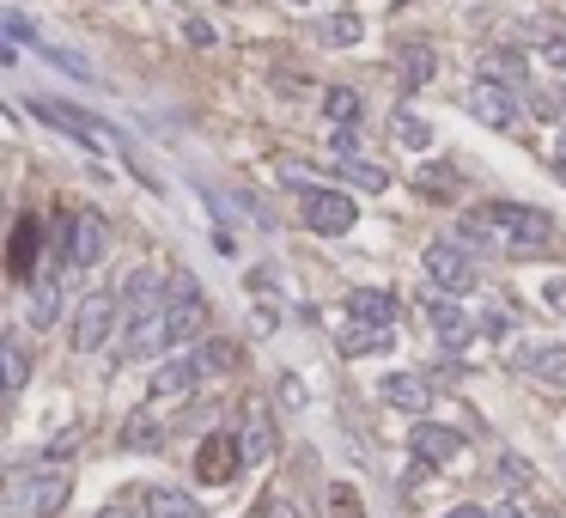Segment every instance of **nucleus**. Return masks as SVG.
<instances>
[{
    "label": "nucleus",
    "instance_id": "nucleus-31",
    "mask_svg": "<svg viewBox=\"0 0 566 518\" xmlns=\"http://www.w3.org/2000/svg\"><path fill=\"white\" fill-rule=\"evenodd\" d=\"M542 306L554 311V318H566V275H554V280H542Z\"/></svg>",
    "mask_w": 566,
    "mask_h": 518
},
{
    "label": "nucleus",
    "instance_id": "nucleus-15",
    "mask_svg": "<svg viewBox=\"0 0 566 518\" xmlns=\"http://www.w3.org/2000/svg\"><path fill=\"white\" fill-rule=\"evenodd\" d=\"M237 445H244V464H268V458H275V421H268L263 403L244 409V433H237Z\"/></svg>",
    "mask_w": 566,
    "mask_h": 518
},
{
    "label": "nucleus",
    "instance_id": "nucleus-12",
    "mask_svg": "<svg viewBox=\"0 0 566 518\" xmlns=\"http://www.w3.org/2000/svg\"><path fill=\"white\" fill-rule=\"evenodd\" d=\"M378 390H384V403L402 409V415H426V409H433V385H426L421 373H390Z\"/></svg>",
    "mask_w": 566,
    "mask_h": 518
},
{
    "label": "nucleus",
    "instance_id": "nucleus-21",
    "mask_svg": "<svg viewBox=\"0 0 566 518\" xmlns=\"http://www.w3.org/2000/svg\"><path fill=\"white\" fill-rule=\"evenodd\" d=\"M37 213H19V227H13V275L25 280L31 275V256H37Z\"/></svg>",
    "mask_w": 566,
    "mask_h": 518
},
{
    "label": "nucleus",
    "instance_id": "nucleus-1",
    "mask_svg": "<svg viewBox=\"0 0 566 518\" xmlns=\"http://www.w3.org/2000/svg\"><path fill=\"white\" fill-rule=\"evenodd\" d=\"M463 239H506L512 251H542L554 239L548 213L518 208V201H488V208L463 213Z\"/></svg>",
    "mask_w": 566,
    "mask_h": 518
},
{
    "label": "nucleus",
    "instance_id": "nucleus-33",
    "mask_svg": "<svg viewBox=\"0 0 566 518\" xmlns=\"http://www.w3.org/2000/svg\"><path fill=\"white\" fill-rule=\"evenodd\" d=\"M354 153H359L354 129H335V134H330V159H354Z\"/></svg>",
    "mask_w": 566,
    "mask_h": 518
},
{
    "label": "nucleus",
    "instance_id": "nucleus-4",
    "mask_svg": "<svg viewBox=\"0 0 566 518\" xmlns=\"http://www.w3.org/2000/svg\"><path fill=\"white\" fill-rule=\"evenodd\" d=\"M359 208L354 196H342V189H304V227L323 232V239H342V232H354Z\"/></svg>",
    "mask_w": 566,
    "mask_h": 518
},
{
    "label": "nucleus",
    "instance_id": "nucleus-20",
    "mask_svg": "<svg viewBox=\"0 0 566 518\" xmlns=\"http://www.w3.org/2000/svg\"><path fill=\"white\" fill-rule=\"evenodd\" d=\"M384 348H396V330H366V323L342 330V354H347V360H359V354H384Z\"/></svg>",
    "mask_w": 566,
    "mask_h": 518
},
{
    "label": "nucleus",
    "instance_id": "nucleus-28",
    "mask_svg": "<svg viewBox=\"0 0 566 518\" xmlns=\"http://www.w3.org/2000/svg\"><path fill=\"white\" fill-rule=\"evenodd\" d=\"M390 134H396V141H409V146H433V129H426L421 117H409V110L390 117Z\"/></svg>",
    "mask_w": 566,
    "mask_h": 518
},
{
    "label": "nucleus",
    "instance_id": "nucleus-2",
    "mask_svg": "<svg viewBox=\"0 0 566 518\" xmlns=\"http://www.w3.org/2000/svg\"><path fill=\"white\" fill-rule=\"evenodd\" d=\"M208 323V299H201L196 275H177L171 293H165V342H196V330Z\"/></svg>",
    "mask_w": 566,
    "mask_h": 518
},
{
    "label": "nucleus",
    "instance_id": "nucleus-6",
    "mask_svg": "<svg viewBox=\"0 0 566 518\" xmlns=\"http://www.w3.org/2000/svg\"><path fill=\"white\" fill-rule=\"evenodd\" d=\"M31 117H43L49 129H62V134H74L86 153H104L110 146V129H98L86 110H74V104H55V98H31Z\"/></svg>",
    "mask_w": 566,
    "mask_h": 518
},
{
    "label": "nucleus",
    "instance_id": "nucleus-10",
    "mask_svg": "<svg viewBox=\"0 0 566 518\" xmlns=\"http://www.w3.org/2000/svg\"><path fill=\"white\" fill-rule=\"evenodd\" d=\"M104 251H110V227L98 220V213H74V227H67V263L92 268Z\"/></svg>",
    "mask_w": 566,
    "mask_h": 518
},
{
    "label": "nucleus",
    "instance_id": "nucleus-7",
    "mask_svg": "<svg viewBox=\"0 0 566 518\" xmlns=\"http://www.w3.org/2000/svg\"><path fill=\"white\" fill-rule=\"evenodd\" d=\"M237 470H244V445H237V433H208V439L196 445V476L208 482V488L232 482Z\"/></svg>",
    "mask_w": 566,
    "mask_h": 518
},
{
    "label": "nucleus",
    "instance_id": "nucleus-34",
    "mask_svg": "<svg viewBox=\"0 0 566 518\" xmlns=\"http://www.w3.org/2000/svg\"><path fill=\"white\" fill-rule=\"evenodd\" d=\"M184 37L196 43V49H213V25H208V19H184Z\"/></svg>",
    "mask_w": 566,
    "mask_h": 518
},
{
    "label": "nucleus",
    "instance_id": "nucleus-25",
    "mask_svg": "<svg viewBox=\"0 0 566 518\" xmlns=\"http://www.w3.org/2000/svg\"><path fill=\"white\" fill-rule=\"evenodd\" d=\"M122 445H129V452H153V445H158V421L129 415V427H122Z\"/></svg>",
    "mask_w": 566,
    "mask_h": 518
},
{
    "label": "nucleus",
    "instance_id": "nucleus-14",
    "mask_svg": "<svg viewBox=\"0 0 566 518\" xmlns=\"http://www.w3.org/2000/svg\"><path fill=\"white\" fill-rule=\"evenodd\" d=\"M469 110L488 122V129H512V122H518V104H512V92H506L500 80H481V86H475V92H469Z\"/></svg>",
    "mask_w": 566,
    "mask_h": 518
},
{
    "label": "nucleus",
    "instance_id": "nucleus-29",
    "mask_svg": "<svg viewBox=\"0 0 566 518\" xmlns=\"http://www.w3.org/2000/svg\"><path fill=\"white\" fill-rule=\"evenodd\" d=\"M330 518H366V506H359V494L347 488V482H335V488H330Z\"/></svg>",
    "mask_w": 566,
    "mask_h": 518
},
{
    "label": "nucleus",
    "instance_id": "nucleus-38",
    "mask_svg": "<svg viewBox=\"0 0 566 518\" xmlns=\"http://www.w3.org/2000/svg\"><path fill=\"white\" fill-rule=\"evenodd\" d=\"M263 518H299V506H287V500H268V513Z\"/></svg>",
    "mask_w": 566,
    "mask_h": 518
},
{
    "label": "nucleus",
    "instance_id": "nucleus-22",
    "mask_svg": "<svg viewBox=\"0 0 566 518\" xmlns=\"http://www.w3.org/2000/svg\"><path fill=\"white\" fill-rule=\"evenodd\" d=\"M0 366H7V397H19V390H25V378H31L25 342H0Z\"/></svg>",
    "mask_w": 566,
    "mask_h": 518
},
{
    "label": "nucleus",
    "instance_id": "nucleus-42",
    "mask_svg": "<svg viewBox=\"0 0 566 518\" xmlns=\"http://www.w3.org/2000/svg\"><path fill=\"white\" fill-rule=\"evenodd\" d=\"M561 165H566V141H561Z\"/></svg>",
    "mask_w": 566,
    "mask_h": 518
},
{
    "label": "nucleus",
    "instance_id": "nucleus-8",
    "mask_svg": "<svg viewBox=\"0 0 566 518\" xmlns=\"http://www.w3.org/2000/svg\"><path fill=\"white\" fill-rule=\"evenodd\" d=\"M426 275L439 280V293H475V256L463 244H426Z\"/></svg>",
    "mask_w": 566,
    "mask_h": 518
},
{
    "label": "nucleus",
    "instance_id": "nucleus-32",
    "mask_svg": "<svg viewBox=\"0 0 566 518\" xmlns=\"http://www.w3.org/2000/svg\"><path fill=\"white\" fill-rule=\"evenodd\" d=\"M43 55H49V62H55V67H67V74H79V80H86V74H92V67L79 62V55H74V49H55V43H43Z\"/></svg>",
    "mask_w": 566,
    "mask_h": 518
},
{
    "label": "nucleus",
    "instance_id": "nucleus-39",
    "mask_svg": "<svg viewBox=\"0 0 566 518\" xmlns=\"http://www.w3.org/2000/svg\"><path fill=\"white\" fill-rule=\"evenodd\" d=\"M542 55H548L554 67H566V37H554V43H548V49H542Z\"/></svg>",
    "mask_w": 566,
    "mask_h": 518
},
{
    "label": "nucleus",
    "instance_id": "nucleus-27",
    "mask_svg": "<svg viewBox=\"0 0 566 518\" xmlns=\"http://www.w3.org/2000/svg\"><path fill=\"white\" fill-rule=\"evenodd\" d=\"M196 360H201V373H232V366H237V342H208Z\"/></svg>",
    "mask_w": 566,
    "mask_h": 518
},
{
    "label": "nucleus",
    "instance_id": "nucleus-26",
    "mask_svg": "<svg viewBox=\"0 0 566 518\" xmlns=\"http://www.w3.org/2000/svg\"><path fill=\"white\" fill-rule=\"evenodd\" d=\"M323 117H330V122H354L359 117V92H347V86L323 92Z\"/></svg>",
    "mask_w": 566,
    "mask_h": 518
},
{
    "label": "nucleus",
    "instance_id": "nucleus-5",
    "mask_svg": "<svg viewBox=\"0 0 566 518\" xmlns=\"http://www.w3.org/2000/svg\"><path fill=\"white\" fill-rule=\"evenodd\" d=\"M62 500H67V470H31V476H13V513L49 518Z\"/></svg>",
    "mask_w": 566,
    "mask_h": 518
},
{
    "label": "nucleus",
    "instance_id": "nucleus-36",
    "mask_svg": "<svg viewBox=\"0 0 566 518\" xmlns=\"http://www.w3.org/2000/svg\"><path fill=\"white\" fill-rule=\"evenodd\" d=\"M74 445H79V427H67V433H62V439H55L49 452H55V458H67V452H74Z\"/></svg>",
    "mask_w": 566,
    "mask_h": 518
},
{
    "label": "nucleus",
    "instance_id": "nucleus-18",
    "mask_svg": "<svg viewBox=\"0 0 566 518\" xmlns=\"http://www.w3.org/2000/svg\"><path fill=\"white\" fill-rule=\"evenodd\" d=\"M146 518H201V500L184 488H146Z\"/></svg>",
    "mask_w": 566,
    "mask_h": 518
},
{
    "label": "nucleus",
    "instance_id": "nucleus-44",
    "mask_svg": "<svg viewBox=\"0 0 566 518\" xmlns=\"http://www.w3.org/2000/svg\"><path fill=\"white\" fill-rule=\"evenodd\" d=\"M542 518H548V513H542Z\"/></svg>",
    "mask_w": 566,
    "mask_h": 518
},
{
    "label": "nucleus",
    "instance_id": "nucleus-43",
    "mask_svg": "<svg viewBox=\"0 0 566 518\" xmlns=\"http://www.w3.org/2000/svg\"><path fill=\"white\" fill-rule=\"evenodd\" d=\"M292 7H299V0H292Z\"/></svg>",
    "mask_w": 566,
    "mask_h": 518
},
{
    "label": "nucleus",
    "instance_id": "nucleus-40",
    "mask_svg": "<svg viewBox=\"0 0 566 518\" xmlns=\"http://www.w3.org/2000/svg\"><path fill=\"white\" fill-rule=\"evenodd\" d=\"M500 518H530V513H524L518 500H506V506H500ZM536 518H542V513H536Z\"/></svg>",
    "mask_w": 566,
    "mask_h": 518
},
{
    "label": "nucleus",
    "instance_id": "nucleus-24",
    "mask_svg": "<svg viewBox=\"0 0 566 518\" xmlns=\"http://www.w3.org/2000/svg\"><path fill=\"white\" fill-rule=\"evenodd\" d=\"M55 318H62V287H55V280H43L37 299H31V323H37V330H49Z\"/></svg>",
    "mask_w": 566,
    "mask_h": 518
},
{
    "label": "nucleus",
    "instance_id": "nucleus-3",
    "mask_svg": "<svg viewBox=\"0 0 566 518\" xmlns=\"http://www.w3.org/2000/svg\"><path fill=\"white\" fill-rule=\"evenodd\" d=\"M116 318H122L116 293H86V306H79V318H74V348L79 354H98V348L110 342V330H116Z\"/></svg>",
    "mask_w": 566,
    "mask_h": 518
},
{
    "label": "nucleus",
    "instance_id": "nucleus-19",
    "mask_svg": "<svg viewBox=\"0 0 566 518\" xmlns=\"http://www.w3.org/2000/svg\"><path fill=\"white\" fill-rule=\"evenodd\" d=\"M524 366H530L536 378H548V385H566V342H542V348H530Z\"/></svg>",
    "mask_w": 566,
    "mask_h": 518
},
{
    "label": "nucleus",
    "instance_id": "nucleus-13",
    "mask_svg": "<svg viewBox=\"0 0 566 518\" xmlns=\"http://www.w3.org/2000/svg\"><path fill=\"white\" fill-rule=\"evenodd\" d=\"M409 445H414V464H426V470L451 464V458L463 452V439L451 433V427H433V421H421V427H414V439H409Z\"/></svg>",
    "mask_w": 566,
    "mask_h": 518
},
{
    "label": "nucleus",
    "instance_id": "nucleus-16",
    "mask_svg": "<svg viewBox=\"0 0 566 518\" xmlns=\"http://www.w3.org/2000/svg\"><path fill=\"white\" fill-rule=\"evenodd\" d=\"M396 74H402V92H421V86L439 74V49H426V43H402V49H396Z\"/></svg>",
    "mask_w": 566,
    "mask_h": 518
},
{
    "label": "nucleus",
    "instance_id": "nucleus-11",
    "mask_svg": "<svg viewBox=\"0 0 566 518\" xmlns=\"http://www.w3.org/2000/svg\"><path fill=\"white\" fill-rule=\"evenodd\" d=\"M396 311H402V299L384 287H354L347 293V318L366 323V330H396Z\"/></svg>",
    "mask_w": 566,
    "mask_h": 518
},
{
    "label": "nucleus",
    "instance_id": "nucleus-37",
    "mask_svg": "<svg viewBox=\"0 0 566 518\" xmlns=\"http://www.w3.org/2000/svg\"><path fill=\"white\" fill-rule=\"evenodd\" d=\"M445 518H500V513H488V506H451Z\"/></svg>",
    "mask_w": 566,
    "mask_h": 518
},
{
    "label": "nucleus",
    "instance_id": "nucleus-30",
    "mask_svg": "<svg viewBox=\"0 0 566 518\" xmlns=\"http://www.w3.org/2000/svg\"><path fill=\"white\" fill-rule=\"evenodd\" d=\"M359 31H366V25H359L354 13H342V19H330V25H323V37H330V43H359Z\"/></svg>",
    "mask_w": 566,
    "mask_h": 518
},
{
    "label": "nucleus",
    "instance_id": "nucleus-23",
    "mask_svg": "<svg viewBox=\"0 0 566 518\" xmlns=\"http://www.w3.org/2000/svg\"><path fill=\"white\" fill-rule=\"evenodd\" d=\"M335 177H342V184H359V189H390V172L359 165V159H335Z\"/></svg>",
    "mask_w": 566,
    "mask_h": 518
},
{
    "label": "nucleus",
    "instance_id": "nucleus-35",
    "mask_svg": "<svg viewBox=\"0 0 566 518\" xmlns=\"http://www.w3.org/2000/svg\"><path fill=\"white\" fill-rule=\"evenodd\" d=\"M488 74H500V80H524V67H518V55H493Z\"/></svg>",
    "mask_w": 566,
    "mask_h": 518
},
{
    "label": "nucleus",
    "instance_id": "nucleus-41",
    "mask_svg": "<svg viewBox=\"0 0 566 518\" xmlns=\"http://www.w3.org/2000/svg\"><path fill=\"white\" fill-rule=\"evenodd\" d=\"M98 518H134V513H122V506H104V513H98Z\"/></svg>",
    "mask_w": 566,
    "mask_h": 518
},
{
    "label": "nucleus",
    "instance_id": "nucleus-17",
    "mask_svg": "<svg viewBox=\"0 0 566 518\" xmlns=\"http://www.w3.org/2000/svg\"><path fill=\"white\" fill-rule=\"evenodd\" d=\"M201 385V360H171V366H158L153 373V397H189V390Z\"/></svg>",
    "mask_w": 566,
    "mask_h": 518
},
{
    "label": "nucleus",
    "instance_id": "nucleus-9",
    "mask_svg": "<svg viewBox=\"0 0 566 518\" xmlns=\"http://www.w3.org/2000/svg\"><path fill=\"white\" fill-rule=\"evenodd\" d=\"M426 323H433V335L451 348V354H457V348H469V335L481 330V323L463 318V306L451 299V293H433V299H426Z\"/></svg>",
    "mask_w": 566,
    "mask_h": 518
}]
</instances>
